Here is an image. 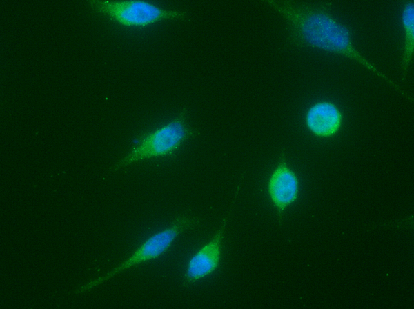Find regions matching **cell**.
Instances as JSON below:
<instances>
[{
    "label": "cell",
    "instance_id": "277c9868",
    "mask_svg": "<svg viewBox=\"0 0 414 309\" xmlns=\"http://www.w3.org/2000/svg\"><path fill=\"white\" fill-rule=\"evenodd\" d=\"M90 3L95 10L127 26H145L163 19H182L186 14L184 11L164 9L140 0H90Z\"/></svg>",
    "mask_w": 414,
    "mask_h": 309
},
{
    "label": "cell",
    "instance_id": "8992f818",
    "mask_svg": "<svg viewBox=\"0 0 414 309\" xmlns=\"http://www.w3.org/2000/svg\"><path fill=\"white\" fill-rule=\"evenodd\" d=\"M268 192L277 209L278 221L281 223L285 209L297 200L299 192L297 177L288 168L284 150L281 152L277 167L269 178Z\"/></svg>",
    "mask_w": 414,
    "mask_h": 309
},
{
    "label": "cell",
    "instance_id": "ba28073f",
    "mask_svg": "<svg viewBox=\"0 0 414 309\" xmlns=\"http://www.w3.org/2000/svg\"><path fill=\"white\" fill-rule=\"evenodd\" d=\"M402 21L404 32V46L401 66L404 72H406L413 59L414 52V1H405L402 12Z\"/></svg>",
    "mask_w": 414,
    "mask_h": 309
},
{
    "label": "cell",
    "instance_id": "5b68a950",
    "mask_svg": "<svg viewBox=\"0 0 414 309\" xmlns=\"http://www.w3.org/2000/svg\"><path fill=\"white\" fill-rule=\"evenodd\" d=\"M226 222V217L212 239L190 259L184 275V286H188L212 274L218 268L221 260V241Z\"/></svg>",
    "mask_w": 414,
    "mask_h": 309
},
{
    "label": "cell",
    "instance_id": "7a4b0ae2",
    "mask_svg": "<svg viewBox=\"0 0 414 309\" xmlns=\"http://www.w3.org/2000/svg\"><path fill=\"white\" fill-rule=\"evenodd\" d=\"M197 134L198 132L187 123V111L184 108L170 122L144 135L130 152L114 166L113 169L117 170L146 159L170 155L186 139Z\"/></svg>",
    "mask_w": 414,
    "mask_h": 309
},
{
    "label": "cell",
    "instance_id": "3957f363",
    "mask_svg": "<svg viewBox=\"0 0 414 309\" xmlns=\"http://www.w3.org/2000/svg\"><path fill=\"white\" fill-rule=\"evenodd\" d=\"M199 224V219L197 217L178 216L167 228L149 237L121 264L103 276L82 286L77 292L81 293L89 290L128 268L159 257L169 249L180 234L187 230L195 228Z\"/></svg>",
    "mask_w": 414,
    "mask_h": 309
},
{
    "label": "cell",
    "instance_id": "6da1fadb",
    "mask_svg": "<svg viewBox=\"0 0 414 309\" xmlns=\"http://www.w3.org/2000/svg\"><path fill=\"white\" fill-rule=\"evenodd\" d=\"M287 21L289 40L297 46H313L346 56L384 79L402 94L410 97L354 46L351 29L331 12V1L268 0Z\"/></svg>",
    "mask_w": 414,
    "mask_h": 309
},
{
    "label": "cell",
    "instance_id": "52a82bcc",
    "mask_svg": "<svg viewBox=\"0 0 414 309\" xmlns=\"http://www.w3.org/2000/svg\"><path fill=\"white\" fill-rule=\"evenodd\" d=\"M342 119V113L337 106L326 101L313 104L306 116L308 129L319 137L334 136L340 129Z\"/></svg>",
    "mask_w": 414,
    "mask_h": 309
}]
</instances>
